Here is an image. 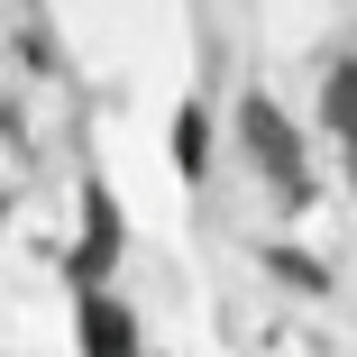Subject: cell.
Wrapping results in <instances>:
<instances>
[{
    "mask_svg": "<svg viewBox=\"0 0 357 357\" xmlns=\"http://www.w3.org/2000/svg\"><path fill=\"white\" fill-rule=\"evenodd\" d=\"M321 119L348 128V55H330V74H321Z\"/></svg>",
    "mask_w": 357,
    "mask_h": 357,
    "instance_id": "8992f818",
    "label": "cell"
},
{
    "mask_svg": "<svg viewBox=\"0 0 357 357\" xmlns=\"http://www.w3.org/2000/svg\"><path fill=\"white\" fill-rule=\"evenodd\" d=\"M238 137H248V156L266 165L275 202H284V211H303V202H312V156H303L294 119H284V110H275L266 92H238Z\"/></svg>",
    "mask_w": 357,
    "mask_h": 357,
    "instance_id": "6da1fadb",
    "label": "cell"
},
{
    "mask_svg": "<svg viewBox=\"0 0 357 357\" xmlns=\"http://www.w3.org/2000/svg\"><path fill=\"white\" fill-rule=\"evenodd\" d=\"M174 165H183V183H211V110L202 101L174 119Z\"/></svg>",
    "mask_w": 357,
    "mask_h": 357,
    "instance_id": "277c9868",
    "label": "cell"
},
{
    "mask_svg": "<svg viewBox=\"0 0 357 357\" xmlns=\"http://www.w3.org/2000/svg\"><path fill=\"white\" fill-rule=\"evenodd\" d=\"M83 357H137V330L110 294H83Z\"/></svg>",
    "mask_w": 357,
    "mask_h": 357,
    "instance_id": "3957f363",
    "label": "cell"
},
{
    "mask_svg": "<svg viewBox=\"0 0 357 357\" xmlns=\"http://www.w3.org/2000/svg\"><path fill=\"white\" fill-rule=\"evenodd\" d=\"M119 266V192L101 174H83V248L64 257V275H74V294H101Z\"/></svg>",
    "mask_w": 357,
    "mask_h": 357,
    "instance_id": "7a4b0ae2",
    "label": "cell"
},
{
    "mask_svg": "<svg viewBox=\"0 0 357 357\" xmlns=\"http://www.w3.org/2000/svg\"><path fill=\"white\" fill-rule=\"evenodd\" d=\"M266 266H275L284 284H303V294H330V266H312V257H294V248H275Z\"/></svg>",
    "mask_w": 357,
    "mask_h": 357,
    "instance_id": "5b68a950",
    "label": "cell"
}]
</instances>
